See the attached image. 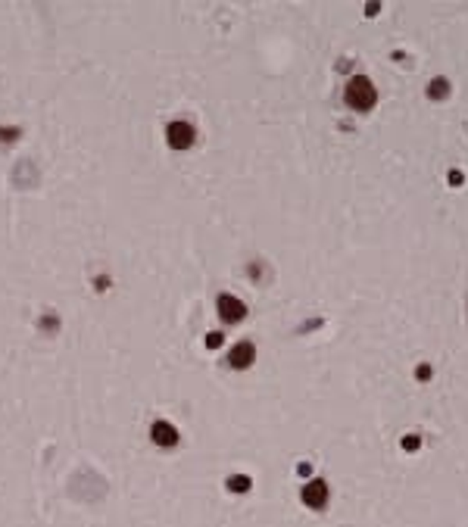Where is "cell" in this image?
I'll list each match as a JSON object with an SVG mask.
<instances>
[{"instance_id": "1", "label": "cell", "mask_w": 468, "mask_h": 527, "mask_svg": "<svg viewBox=\"0 0 468 527\" xmlns=\"http://www.w3.org/2000/svg\"><path fill=\"white\" fill-rule=\"evenodd\" d=\"M344 100L353 112H368L378 103V91H375V85L365 75H356V78H350V85L344 88Z\"/></svg>"}, {"instance_id": "2", "label": "cell", "mask_w": 468, "mask_h": 527, "mask_svg": "<svg viewBox=\"0 0 468 527\" xmlns=\"http://www.w3.org/2000/svg\"><path fill=\"white\" fill-rule=\"evenodd\" d=\"M216 309H218V319H222L225 325H238V321L247 315V306L240 303V300L234 297V293H218Z\"/></svg>"}, {"instance_id": "3", "label": "cell", "mask_w": 468, "mask_h": 527, "mask_svg": "<svg viewBox=\"0 0 468 527\" xmlns=\"http://www.w3.org/2000/svg\"><path fill=\"white\" fill-rule=\"evenodd\" d=\"M165 144H169L172 150H187L194 144V125L185 122V119L169 122V128H165Z\"/></svg>"}, {"instance_id": "4", "label": "cell", "mask_w": 468, "mask_h": 527, "mask_svg": "<svg viewBox=\"0 0 468 527\" xmlns=\"http://www.w3.org/2000/svg\"><path fill=\"white\" fill-rule=\"evenodd\" d=\"M303 502H306V506H312V509H322L324 502H328V484H324L322 478L309 480V484L303 487Z\"/></svg>"}, {"instance_id": "5", "label": "cell", "mask_w": 468, "mask_h": 527, "mask_svg": "<svg viewBox=\"0 0 468 527\" xmlns=\"http://www.w3.org/2000/svg\"><path fill=\"white\" fill-rule=\"evenodd\" d=\"M150 437H153V443H156V446H163V449L178 446V431L169 425V421H156V425L150 427Z\"/></svg>"}, {"instance_id": "6", "label": "cell", "mask_w": 468, "mask_h": 527, "mask_svg": "<svg viewBox=\"0 0 468 527\" xmlns=\"http://www.w3.org/2000/svg\"><path fill=\"white\" fill-rule=\"evenodd\" d=\"M228 362L234 368H250L256 362V346L250 341H240V343H234V350H231V356H228Z\"/></svg>"}, {"instance_id": "7", "label": "cell", "mask_w": 468, "mask_h": 527, "mask_svg": "<svg viewBox=\"0 0 468 527\" xmlns=\"http://www.w3.org/2000/svg\"><path fill=\"white\" fill-rule=\"evenodd\" d=\"M428 94H431L434 100H443V97L450 94V85H447V78H437V81H431V85H428Z\"/></svg>"}, {"instance_id": "8", "label": "cell", "mask_w": 468, "mask_h": 527, "mask_svg": "<svg viewBox=\"0 0 468 527\" xmlns=\"http://www.w3.org/2000/svg\"><path fill=\"white\" fill-rule=\"evenodd\" d=\"M228 487H231V490H238V493H244V490H250V478L238 474V478H231V480H228Z\"/></svg>"}, {"instance_id": "9", "label": "cell", "mask_w": 468, "mask_h": 527, "mask_svg": "<svg viewBox=\"0 0 468 527\" xmlns=\"http://www.w3.org/2000/svg\"><path fill=\"white\" fill-rule=\"evenodd\" d=\"M206 343H209V346H218V343H222V334H213V337H206Z\"/></svg>"}]
</instances>
